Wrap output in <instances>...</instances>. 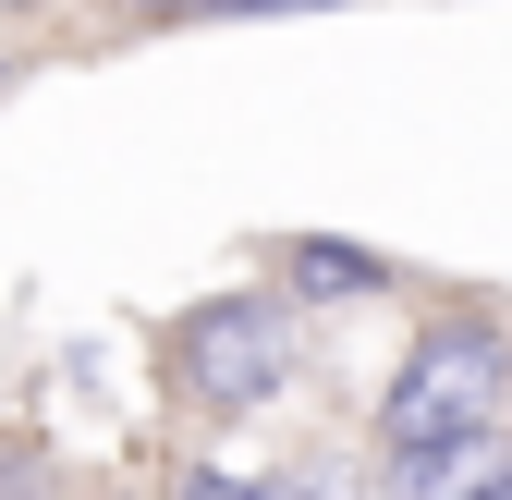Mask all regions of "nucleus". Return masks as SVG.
I'll list each match as a JSON object with an SVG mask.
<instances>
[{"instance_id":"1","label":"nucleus","mask_w":512,"mask_h":500,"mask_svg":"<svg viewBox=\"0 0 512 500\" xmlns=\"http://www.w3.org/2000/svg\"><path fill=\"white\" fill-rule=\"evenodd\" d=\"M500 391H512V354H500V330H427L415 354H403V391H391V452H476V427L500 415Z\"/></svg>"},{"instance_id":"2","label":"nucleus","mask_w":512,"mask_h":500,"mask_svg":"<svg viewBox=\"0 0 512 500\" xmlns=\"http://www.w3.org/2000/svg\"><path fill=\"white\" fill-rule=\"evenodd\" d=\"M171 391L183 403H208V415H244V403H269L281 391V318L269 305H196V318L171 330Z\"/></svg>"},{"instance_id":"3","label":"nucleus","mask_w":512,"mask_h":500,"mask_svg":"<svg viewBox=\"0 0 512 500\" xmlns=\"http://www.w3.org/2000/svg\"><path fill=\"white\" fill-rule=\"evenodd\" d=\"M305 293H378V257H354V244H305Z\"/></svg>"},{"instance_id":"4","label":"nucleus","mask_w":512,"mask_h":500,"mask_svg":"<svg viewBox=\"0 0 512 500\" xmlns=\"http://www.w3.org/2000/svg\"><path fill=\"white\" fill-rule=\"evenodd\" d=\"M183 500H269V488H244V476H183Z\"/></svg>"},{"instance_id":"5","label":"nucleus","mask_w":512,"mask_h":500,"mask_svg":"<svg viewBox=\"0 0 512 500\" xmlns=\"http://www.w3.org/2000/svg\"><path fill=\"white\" fill-rule=\"evenodd\" d=\"M464 500H512V464H500V476H476V488H464Z\"/></svg>"},{"instance_id":"6","label":"nucleus","mask_w":512,"mask_h":500,"mask_svg":"<svg viewBox=\"0 0 512 500\" xmlns=\"http://www.w3.org/2000/svg\"><path fill=\"white\" fill-rule=\"evenodd\" d=\"M232 13H317V0H232Z\"/></svg>"},{"instance_id":"7","label":"nucleus","mask_w":512,"mask_h":500,"mask_svg":"<svg viewBox=\"0 0 512 500\" xmlns=\"http://www.w3.org/2000/svg\"><path fill=\"white\" fill-rule=\"evenodd\" d=\"M0 13H49V0H0Z\"/></svg>"},{"instance_id":"8","label":"nucleus","mask_w":512,"mask_h":500,"mask_svg":"<svg viewBox=\"0 0 512 500\" xmlns=\"http://www.w3.org/2000/svg\"><path fill=\"white\" fill-rule=\"evenodd\" d=\"M147 13H183V0H147Z\"/></svg>"}]
</instances>
